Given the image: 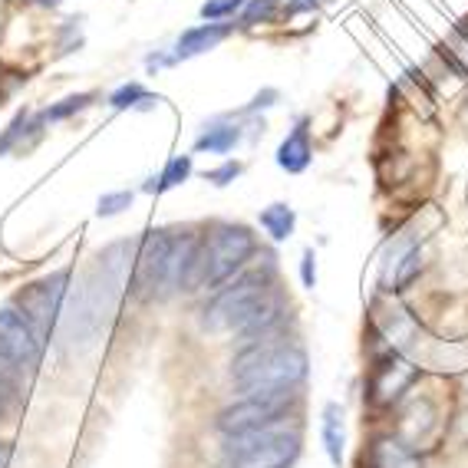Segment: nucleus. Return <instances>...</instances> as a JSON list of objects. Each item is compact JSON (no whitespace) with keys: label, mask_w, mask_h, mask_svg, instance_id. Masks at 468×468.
<instances>
[{"label":"nucleus","mask_w":468,"mask_h":468,"mask_svg":"<svg viewBox=\"0 0 468 468\" xmlns=\"http://www.w3.org/2000/svg\"><path fill=\"white\" fill-rule=\"evenodd\" d=\"M303 377H307V353L297 343L277 336L244 343V350L234 360V386L244 396L293 389L303 383Z\"/></svg>","instance_id":"nucleus-1"},{"label":"nucleus","mask_w":468,"mask_h":468,"mask_svg":"<svg viewBox=\"0 0 468 468\" xmlns=\"http://www.w3.org/2000/svg\"><path fill=\"white\" fill-rule=\"evenodd\" d=\"M254 251H258V241L244 225H218L215 231L198 238V244H195V254L182 277V291L218 287L238 268H244V261Z\"/></svg>","instance_id":"nucleus-2"},{"label":"nucleus","mask_w":468,"mask_h":468,"mask_svg":"<svg viewBox=\"0 0 468 468\" xmlns=\"http://www.w3.org/2000/svg\"><path fill=\"white\" fill-rule=\"evenodd\" d=\"M301 455V435L281 422L251 432L225 435L221 468H291Z\"/></svg>","instance_id":"nucleus-3"},{"label":"nucleus","mask_w":468,"mask_h":468,"mask_svg":"<svg viewBox=\"0 0 468 468\" xmlns=\"http://www.w3.org/2000/svg\"><path fill=\"white\" fill-rule=\"evenodd\" d=\"M271 303V274L251 271V274L238 277L231 287L215 293V301L205 307V330L211 334H225V330H241L248 320Z\"/></svg>","instance_id":"nucleus-4"},{"label":"nucleus","mask_w":468,"mask_h":468,"mask_svg":"<svg viewBox=\"0 0 468 468\" xmlns=\"http://www.w3.org/2000/svg\"><path fill=\"white\" fill-rule=\"evenodd\" d=\"M287 402H291V389L244 396L241 402H234V406L218 412V429L225 435H238V432H251V429L274 426V422H284L281 416L287 412Z\"/></svg>","instance_id":"nucleus-5"},{"label":"nucleus","mask_w":468,"mask_h":468,"mask_svg":"<svg viewBox=\"0 0 468 468\" xmlns=\"http://www.w3.org/2000/svg\"><path fill=\"white\" fill-rule=\"evenodd\" d=\"M168 251H172V234L152 231L143 238L133 268L135 297L152 301V297H165L168 293Z\"/></svg>","instance_id":"nucleus-6"},{"label":"nucleus","mask_w":468,"mask_h":468,"mask_svg":"<svg viewBox=\"0 0 468 468\" xmlns=\"http://www.w3.org/2000/svg\"><path fill=\"white\" fill-rule=\"evenodd\" d=\"M63 297H67V274H53L47 281H37V284L27 287L17 297V303L20 314L30 320L34 330L50 334L53 326H57L59 310H63Z\"/></svg>","instance_id":"nucleus-7"},{"label":"nucleus","mask_w":468,"mask_h":468,"mask_svg":"<svg viewBox=\"0 0 468 468\" xmlns=\"http://www.w3.org/2000/svg\"><path fill=\"white\" fill-rule=\"evenodd\" d=\"M0 353L10 356L20 369L40 360V340L30 320L20 310H0Z\"/></svg>","instance_id":"nucleus-8"},{"label":"nucleus","mask_w":468,"mask_h":468,"mask_svg":"<svg viewBox=\"0 0 468 468\" xmlns=\"http://www.w3.org/2000/svg\"><path fill=\"white\" fill-rule=\"evenodd\" d=\"M416 379V369L410 367L399 356H386V360H377L373 373H369V402L377 406H389L393 399H399L410 383Z\"/></svg>","instance_id":"nucleus-9"},{"label":"nucleus","mask_w":468,"mask_h":468,"mask_svg":"<svg viewBox=\"0 0 468 468\" xmlns=\"http://www.w3.org/2000/svg\"><path fill=\"white\" fill-rule=\"evenodd\" d=\"M369 468H422L419 452L396 435H383L369 445Z\"/></svg>","instance_id":"nucleus-10"},{"label":"nucleus","mask_w":468,"mask_h":468,"mask_svg":"<svg viewBox=\"0 0 468 468\" xmlns=\"http://www.w3.org/2000/svg\"><path fill=\"white\" fill-rule=\"evenodd\" d=\"M310 159H314L310 129H307V119H301V122L293 126V133L281 143V149H277V165L284 168V172H293V176H297V172H303V168L310 165Z\"/></svg>","instance_id":"nucleus-11"},{"label":"nucleus","mask_w":468,"mask_h":468,"mask_svg":"<svg viewBox=\"0 0 468 468\" xmlns=\"http://www.w3.org/2000/svg\"><path fill=\"white\" fill-rule=\"evenodd\" d=\"M228 34H231V24H201V27H192V30H185V34L178 37L176 57L178 59L198 57V53L211 50L215 43L225 40Z\"/></svg>","instance_id":"nucleus-12"},{"label":"nucleus","mask_w":468,"mask_h":468,"mask_svg":"<svg viewBox=\"0 0 468 468\" xmlns=\"http://www.w3.org/2000/svg\"><path fill=\"white\" fill-rule=\"evenodd\" d=\"M324 449L336 468L343 465V410L330 402L324 410Z\"/></svg>","instance_id":"nucleus-13"},{"label":"nucleus","mask_w":468,"mask_h":468,"mask_svg":"<svg viewBox=\"0 0 468 468\" xmlns=\"http://www.w3.org/2000/svg\"><path fill=\"white\" fill-rule=\"evenodd\" d=\"M238 143H241V129L238 126H208L198 135L195 149L198 152L208 149V152H215V155H225V152H231Z\"/></svg>","instance_id":"nucleus-14"},{"label":"nucleus","mask_w":468,"mask_h":468,"mask_svg":"<svg viewBox=\"0 0 468 468\" xmlns=\"http://www.w3.org/2000/svg\"><path fill=\"white\" fill-rule=\"evenodd\" d=\"M261 228L274 238V241H287L293 234V211L287 205H268L261 211Z\"/></svg>","instance_id":"nucleus-15"},{"label":"nucleus","mask_w":468,"mask_h":468,"mask_svg":"<svg viewBox=\"0 0 468 468\" xmlns=\"http://www.w3.org/2000/svg\"><path fill=\"white\" fill-rule=\"evenodd\" d=\"M188 176H192V155H176V159H172L165 168H162L159 185H155L152 192H168V188H176V185H182Z\"/></svg>","instance_id":"nucleus-16"},{"label":"nucleus","mask_w":468,"mask_h":468,"mask_svg":"<svg viewBox=\"0 0 468 468\" xmlns=\"http://www.w3.org/2000/svg\"><path fill=\"white\" fill-rule=\"evenodd\" d=\"M109 102H112L116 109H129V106H139V102H152V96L139 83H126L109 96Z\"/></svg>","instance_id":"nucleus-17"},{"label":"nucleus","mask_w":468,"mask_h":468,"mask_svg":"<svg viewBox=\"0 0 468 468\" xmlns=\"http://www.w3.org/2000/svg\"><path fill=\"white\" fill-rule=\"evenodd\" d=\"M281 0H251V4H244V27H254V24H268L271 17H274V10Z\"/></svg>","instance_id":"nucleus-18"},{"label":"nucleus","mask_w":468,"mask_h":468,"mask_svg":"<svg viewBox=\"0 0 468 468\" xmlns=\"http://www.w3.org/2000/svg\"><path fill=\"white\" fill-rule=\"evenodd\" d=\"M248 0H208L205 7H201V17L205 20H221V17H234L238 10L244 7Z\"/></svg>","instance_id":"nucleus-19"},{"label":"nucleus","mask_w":468,"mask_h":468,"mask_svg":"<svg viewBox=\"0 0 468 468\" xmlns=\"http://www.w3.org/2000/svg\"><path fill=\"white\" fill-rule=\"evenodd\" d=\"M92 102V92H80V96H69V100H63L59 106L47 109V119H67L73 116V112H80V109H86Z\"/></svg>","instance_id":"nucleus-20"},{"label":"nucleus","mask_w":468,"mask_h":468,"mask_svg":"<svg viewBox=\"0 0 468 468\" xmlns=\"http://www.w3.org/2000/svg\"><path fill=\"white\" fill-rule=\"evenodd\" d=\"M133 205V192H112V195H102L100 198V215L109 218V215H119L122 208H129Z\"/></svg>","instance_id":"nucleus-21"},{"label":"nucleus","mask_w":468,"mask_h":468,"mask_svg":"<svg viewBox=\"0 0 468 468\" xmlns=\"http://www.w3.org/2000/svg\"><path fill=\"white\" fill-rule=\"evenodd\" d=\"M17 377H20V367L10 360V356L0 353V386L10 389V393H17Z\"/></svg>","instance_id":"nucleus-22"},{"label":"nucleus","mask_w":468,"mask_h":468,"mask_svg":"<svg viewBox=\"0 0 468 468\" xmlns=\"http://www.w3.org/2000/svg\"><path fill=\"white\" fill-rule=\"evenodd\" d=\"M238 172H241V165H238V162H225V165L221 168H215V172H208V182H215V185H228V182H234V176H238Z\"/></svg>","instance_id":"nucleus-23"},{"label":"nucleus","mask_w":468,"mask_h":468,"mask_svg":"<svg viewBox=\"0 0 468 468\" xmlns=\"http://www.w3.org/2000/svg\"><path fill=\"white\" fill-rule=\"evenodd\" d=\"M416 271H419V248H410V251H406V268L399 271L396 284H410L412 277H416Z\"/></svg>","instance_id":"nucleus-24"},{"label":"nucleus","mask_w":468,"mask_h":468,"mask_svg":"<svg viewBox=\"0 0 468 468\" xmlns=\"http://www.w3.org/2000/svg\"><path fill=\"white\" fill-rule=\"evenodd\" d=\"M301 277H303V287H314V284H317V264H314V251H303Z\"/></svg>","instance_id":"nucleus-25"},{"label":"nucleus","mask_w":468,"mask_h":468,"mask_svg":"<svg viewBox=\"0 0 468 468\" xmlns=\"http://www.w3.org/2000/svg\"><path fill=\"white\" fill-rule=\"evenodd\" d=\"M271 100H277V92L274 90H268V92H261L258 100L251 102V106H248V112H251V109H258V106H271Z\"/></svg>","instance_id":"nucleus-26"},{"label":"nucleus","mask_w":468,"mask_h":468,"mask_svg":"<svg viewBox=\"0 0 468 468\" xmlns=\"http://www.w3.org/2000/svg\"><path fill=\"white\" fill-rule=\"evenodd\" d=\"M10 396H14V393H10V389H4V386H0V412L7 410V399H10Z\"/></svg>","instance_id":"nucleus-27"},{"label":"nucleus","mask_w":468,"mask_h":468,"mask_svg":"<svg viewBox=\"0 0 468 468\" xmlns=\"http://www.w3.org/2000/svg\"><path fill=\"white\" fill-rule=\"evenodd\" d=\"M7 462H10V452L0 445V468H7Z\"/></svg>","instance_id":"nucleus-28"},{"label":"nucleus","mask_w":468,"mask_h":468,"mask_svg":"<svg viewBox=\"0 0 468 468\" xmlns=\"http://www.w3.org/2000/svg\"><path fill=\"white\" fill-rule=\"evenodd\" d=\"M43 4H59V0H43Z\"/></svg>","instance_id":"nucleus-29"}]
</instances>
